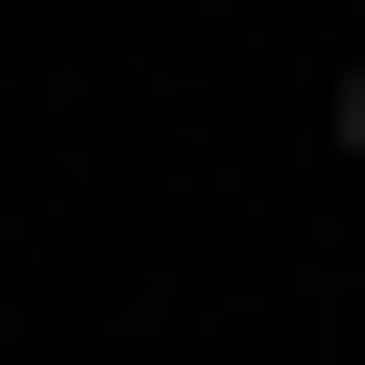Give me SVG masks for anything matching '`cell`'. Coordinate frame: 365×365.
Returning <instances> with one entry per match:
<instances>
[{"mask_svg": "<svg viewBox=\"0 0 365 365\" xmlns=\"http://www.w3.org/2000/svg\"><path fill=\"white\" fill-rule=\"evenodd\" d=\"M317 122H341V170H365V49H341V98H317Z\"/></svg>", "mask_w": 365, "mask_h": 365, "instance_id": "cell-1", "label": "cell"}]
</instances>
